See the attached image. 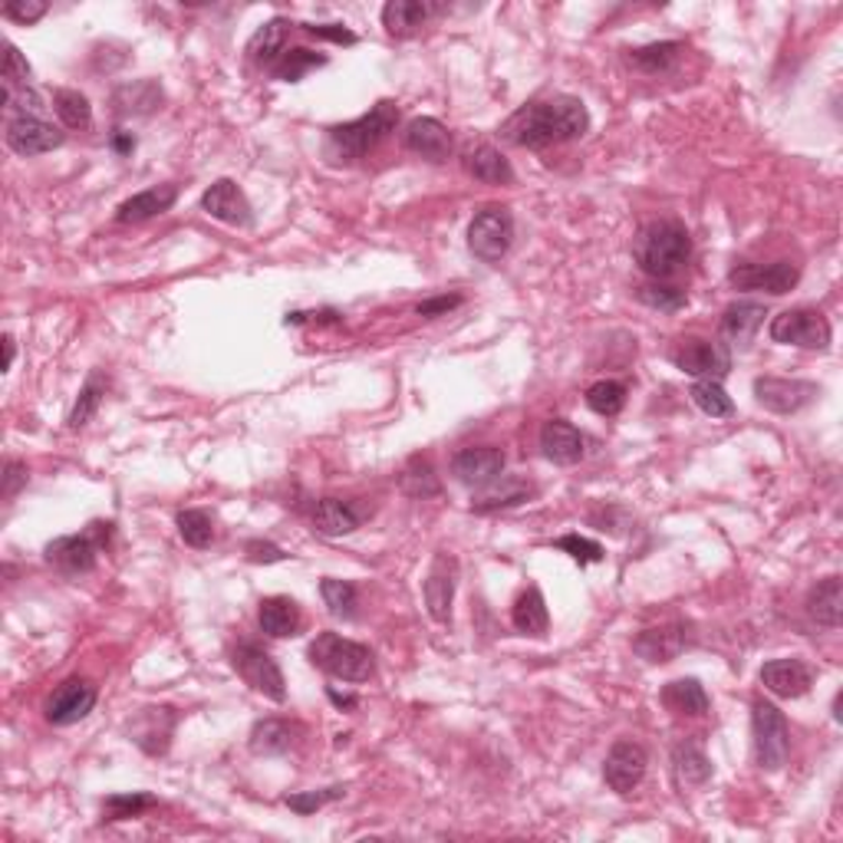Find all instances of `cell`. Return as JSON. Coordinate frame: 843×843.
Masks as SVG:
<instances>
[{"instance_id":"cell-37","label":"cell","mask_w":843,"mask_h":843,"mask_svg":"<svg viewBox=\"0 0 843 843\" xmlns=\"http://www.w3.org/2000/svg\"><path fill=\"white\" fill-rule=\"evenodd\" d=\"M663 705L673 715H689L699 718L708 711V696H705L702 683L699 679H676L663 689Z\"/></svg>"},{"instance_id":"cell-6","label":"cell","mask_w":843,"mask_h":843,"mask_svg":"<svg viewBox=\"0 0 843 843\" xmlns=\"http://www.w3.org/2000/svg\"><path fill=\"white\" fill-rule=\"evenodd\" d=\"M751 735H754V761L764 771H781L791 754V728L784 711L771 702H754Z\"/></svg>"},{"instance_id":"cell-27","label":"cell","mask_w":843,"mask_h":843,"mask_svg":"<svg viewBox=\"0 0 843 843\" xmlns=\"http://www.w3.org/2000/svg\"><path fill=\"white\" fill-rule=\"evenodd\" d=\"M363 514L356 511V504L340 501V498H323L313 508V531L323 538H346L360 528Z\"/></svg>"},{"instance_id":"cell-53","label":"cell","mask_w":843,"mask_h":843,"mask_svg":"<svg viewBox=\"0 0 843 843\" xmlns=\"http://www.w3.org/2000/svg\"><path fill=\"white\" fill-rule=\"evenodd\" d=\"M43 13H46V3H43V0H10V3H3V17H7V20H17V23H23V27L37 23Z\"/></svg>"},{"instance_id":"cell-1","label":"cell","mask_w":843,"mask_h":843,"mask_svg":"<svg viewBox=\"0 0 843 843\" xmlns=\"http://www.w3.org/2000/svg\"><path fill=\"white\" fill-rule=\"evenodd\" d=\"M586 129H590V113H586L583 100L554 96L544 103L521 106L501 126V139L518 145V148H551L561 142L583 139Z\"/></svg>"},{"instance_id":"cell-36","label":"cell","mask_w":843,"mask_h":843,"mask_svg":"<svg viewBox=\"0 0 843 843\" xmlns=\"http://www.w3.org/2000/svg\"><path fill=\"white\" fill-rule=\"evenodd\" d=\"M293 735L296 728L283 718H264L251 728V751L274 758V754H287L293 748Z\"/></svg>"},{"instance_id":"cell-2","label":"cell","mask_w":843,"mask_h":843,"mask_svg":"<svg viewBox=\"0 0 843 843\" xmlns=\"http://www.w3.org/2000/svg\"><path fill=\"white\" fill-rule=\"evenodd\" d=\"M636 268L653 281H669L683 274L693 261V238L683 221H649L633 241Z\"/></svg>"},{"instance_id":"cell-13","label":"cell","mask_w":843,"mask_h":843,"mask_svg":"<svg viewBox=\"0 0 843 843\" xmlns=\"http://www.w3.org/2000/svg\"><path fill=\"white\" fill-rule=\"evenodd\" d=\"M455 586H458V561L445 551L435 554V561L425 573V610L435 623H451V600H455Z\"/></svg>"},{"instance_id":"cell-51","label":"cell","mask_w":843,"mask_h":843,"mask_svg":"<svg viewBox=\"0 0 843 843\" xmlns=\"http://www.w3.org/2000/svg\"><path fill=\"white\" fill-rule=\"evenodd\" d=\"M3 103L17 113V116H37L43 110L40 96L30 90V86H17V90H7L3 86Z\"/></svg>"},{"instance_id":"cell-33","label":"cell","mask_w":843,"mask_h":843,"mask_svg":"<svg viewBox=\"0 0 843 843\" xmlns=\"http://www.w3.org/2000/svg\"><path fill=\"white\" fill-rule=\"evenodd\" d=\"M287 30H290V23H287L283 17H274V20L261 23V27L254 30V37L248 40V60L271 70V66L281 60L283 43H287Z\"/></svg>"},{"instance_id":"cell-47","label":"cell","mask_w":843,"mask_h":843,"mask_svg":"<svg viewBox=\"0 0 843 843\" xmlns=\"http://www.w3.org/2000/svg\"><path fill=\"white\" fill-rule=\"evenodd\" d=\"M148 808H155V798L152 794H113L103 801V821H129V818H139Z\"/></svg>"},{"instance_id":"cell-43","label":"cell","mask_w":843,"mask_h":843,"mask_svg":"<svg viewBox=\"0 0 843 843\" xmlns=\"http://www.w3.org/2000/svg\"><path fill=\"white\" fill-rule=\"evenodd\" d=\"M403 491H406L409 498H435V495L441 491L438 475H435V468H431L428 458L416 455V458L403 468Z\"/></svg>"},{"instance_id":"cell-10","label":"cell","mask_w":843,"mask_h":843,"mask_svg":"<svg viewBox=\"0 0 843 843\" xmlns=\"http://www.w3.org/2000/svg\"><path fill=\"white\" fill-rule=\"evenodd\" d=\"M235 669L238 676L261 696H268L271 702H287V679H283L278 659L261 649L258 643H241L235 649Z\"/></svg>"},{"instance_id":"cell-11","label":"cell","mask_w":843,"mask_h":843,"mask_svg":"<svg viewBox=\"0 0 843 843\" xmlns=\"http://www.w3.org/2000/svg\"><path fill=\"white\" fill-rule=\"evenodd\" d=\"M818 396H821V389L804 379H778V376L754 379L758 406H764L768 413H778V416H794V413L808 409Z\"/></svg>"},{"instance_id":"cell-50","label":"cell","mask_w":843,"mask_h":843,"mask_svg":"<svg viewBox=\"0 0 843 843\" xmlns=\"http://www.w3.org/2000/svg\"><path fill=\"white\" fill-rule=\"evenodd\" d=\"M3 86L7 90L30 86V63L23 60V53L13 43H7V53H3Z\"/></svg>"},{"instance_id":"cell-23","label":"cell","mask_w":843,"mask_h":843,"mask_svg":"<svg viewBox=\"0 0 843 843\" xmlns=\"http://www.w3.org/2000/svg\"><path fill=\"white\" fill-rule=\"evenodd\" d=\"M764 316H768L764 303H758V300H738V303H731L721 313V336L731 346H748L754 340V333L761 330Z\"/></svg>"},{"instance_id":"cell-30","label":"cell","mask_w":843,"mask_h":843,"mask_svg":"<svg viewBox=\"0 0 843 843\" xmlns=\"http://www.w3.org/2000/svg\"><path fill=\"white\" fill-rule=\"evenodd\" d=\"M808 616H811L818 626L841 629V620H843L841 576H828V580H821V583L811 590V596H808Z\"/></svg>"},{"instance_id":"cell-49","label":"cell","mask_w":843,"mask_h":843,"mask_svg":"<svg viewBox=\"0 0 843 843\" xmlns=\"http://www.w3.org/2000/svg\"><path fill=\"white\" fill-rule=\"evenodd\" d=\"M558 551L570 554L580 566L603 561V548H600L596 541H590V538H580V534H566V538H561V541H558Z\"/></svg>"},{"instance_id":"cell-22","label":"cell","mask_w":843,"mask_h":843,"mask_svg":"<svg viewBox=\"0 0 843 843\" xmlns=\"http://www.w3.org/2000/svg\"><path fill=\"white\" fill-rule=\"evenodd\" d=\"M689 636H686V626L683 623H669V626H659V629H646L633 639V649L636 656H643L646 663H673L683 649H686Z\"/></svg>"},{"instance_id":"cell-20","label":"cell","mask_w":843,"mask_h":843,"mask_svg":"<svg viewBox=\"0 0 843 843\" xmlns=\"http://www.w3.org/2000/svg\"><path fill=\"white\" fill-rule=\"evenodd\" d=\"M403 145L428 162H445L451 155V133L445 123L431 119V116H419L406 126L403 133Z\"/></svg>"},{"instance_id":"cell-15","label":"cell","mask_w":843,"mask_h":843,"mask_svg":"<svg viewBox=\"0 0 843 843\" xmlns=\"http://www.w3.org/2000/svg\"><path fill=\"white\" fill-rule=\"evenodd\" d=\"M201 208L221 221V225H231V228H251L254 225V208L248 201V195L238 188V181L231 178H218L205 195H201Z\"/></svg>"},{"instance_id":"cell-54","label":"cell","mask_w":843,"mask_h":843,"mask_svg":"<svg viewBox=\"0 0 843 843\" xmlns=\"http://www.w3.org/2000/svg\"><path fill=\"white\" fill-rule=\"evenodd\" d=\"M27 478H30L27 465L7 458V461H3V501H13V495L27 485Z\"/></svg>"},{"instance_id":"cell-58","label":"cell","mask_w":843,"mask_h":843,"mask_svg":"<svg viewBox=\"0 0 843 843\" xmlns=\"http://www.w3.org/2000/svg\"><path fill=\"white\" fill-rule=\"evenodd\" d=\"M3 353H7V360H3V370H10V366H13V356H17L13 336H3Z\"/></svg>"},{"instance_id":"cell-19","label":"cell","mask_w":843,"mask_h":843,"mask_svg":"<svg viewBox=\"0 0 843 843\" xmlns=\"http://www.w3.org/2000/svg\"><path fill=\"white\" fill-rule=\"evenodd\" d=\"M96 705V686H90L86 679H66L46 702V721L66 728L83 721Z\"/></svg>"},{"instance_id":"cell-24","label":"cell","mask_w":843,"mask_h":843,"mask_svg":"<svg viewBox=\"0 0 843 843\" xmlns=\"http://www.w3.org/2000/svg\"><path fill=\"white\" fill-rule=\"evenodd\" d=\"M583 445L586 441H583L580 428L570 425V422L551 419L544 422V428H541V448H544V455L554 465H576L583 458V451H586Z\"/></svg>"},{"instance_id":"cell-17","label":"cell","mask_w":843,"mask_h":843,"mask_svg":"<svg viewBox=\"0 0 843 843\" xmlns=\"http://www.w3.org/2000/svg\"><path fill=\"white\" fill-rule=\"evenodd\" d=\"M801 281V271L798 264L791 261H774V264H738L731 268L728 274V283L738 287V290H768L774 296L794 290Z\"/></svg>"},{"instance_id":"cell-39","label":"cell","mask_w":843,"mask_h":843,"mask_svg":"<svg viewBox=\"0 0 843 843\" xmlns=\"http://www.w3.org/2000/svg\"><path fill=\"white\" fill-rule=\"evenodd\" d=\"M53 110L66 129H90L93 126V106L80 90H56L53 93Z\"/></svg>"},{"instance_id":"cell-34","label":"cell","mask_w":843,"mask_h":843,"mask_svg":"<svg viewBox=\"0 0 843 843\" xmlns=\"http://www.w3.org/2000/svg\"><path fill=\"white\" fill-rule=\"evenodd\" d=\"M673 774L679 788H702L711 778V761L696 741H679L673 748Z\"/></svg>"},{"instance_id":"cell-55","label":"cell","mask_w":843,"mask_h":843,"mask_svg":"<svg viewBox=\"0 0 843 843\" xmlns=\"http://www.w3.org/2000/svg\"><path fill=\"white\" fill-rule=\"evenodd\" d=\"M244 558H248L251 563L287 561V554H283L278 544H271V541H248V544H244Z\"/></svg>"},{"instance_id":"cell-12","label":"cell","mask_w":843,"mask_h":843,"mask_svg":"<svg viewBox=\"0 0 843 843\" xmlns=\"http://www.w3.org/2000/svg\"><path fill=\"white\" fill-rule=\"evenodd\" d=\"M646 764H649V754L639 741H616L603 761V781L610 784V791L629 794L643 784Z\"/></svg>"},{"instance_id":"cell-32","label":"cell","mask_w":843,"mask_h":843,"mask_svg":"<svg viewBox=\"0 0 843 843\" xmlns=\"http://www.w3.org/2000/svg\"><path fill=\"white\" fill-rule=\"evenodd\" d=\"M683 53H686V46L676 43V40L649 43V46H639V50H626V66L639 70L646 76H663V73H669L679 63Z\"/></svg>"},{"instance_id":"cell-48","label":"cell","mask_w":843,"mask_h":843,"mask_svg":"<svg viewBox=\"0 0 843 843\" xmlns=\"http://www.w3.org/2000/svg\"><path fill=\"white\" fill-rule=\"evenodd\" d=\"M343 794H346V788H343V784H333V788H323V791H300V794H287V798H283V804H287L290 811H296L300 818H306V814H313V811H320V808H326V804L340 801Z\"/></svg>"},{"instance_id":"cell-42","label":"cell","mask_w":843,"mask_h":843,"mask_svg":"<svg viewBox=\"0 0 843 843\" xmlns=\"http://www.w3.org/2000/svg\"><path fill=\"white\" fill-rule=\"evenodd\" d=\"M689 396H693V403L702 409L705 416H711V419H728L735 413V403H731V396L725 393V386L718 379H699Z\"/></svg>"},{"instance_id":"cell-29","label":"cell","mask_w":843,"mask_h":843,"mask_svg":"<svg viewBox=\"0 0 843 843\" xmlns=\"http://www.w3.org/2000/svg\"><path fill=\"white\" fill-rule=\"evenodd\" d=\"M258 623H261V629H264L271 639H287V636H296V633H300L303 616H300L296 600H290V596H268V600H261Z\"/></svg>"},{"instance_id":"cell-41","label":"cell","mask_w":843,"mask_h":843,"mask_svg":"<svg viewBox=\"0 0 843 843\" xmlns=\"http://www.w3.org/2000/svg\"><path fill=\"white\" fill-rule=\"evenodd\" d=\"M636 300L646 303L649 310H663V313H679V310H686V303H689L686 290H679V287L663 281L636 287Z\"/></svg>"},{"instance_id":"cell-8","label":"cell","mask_w":843,"mask_h":843,"mask_svg":"<svg viewBox=\"0 0 843 843\" xmlns=\"http://www.w3.org/2000/svg\"><path fill=\"white\" fill-rule=\"evenodd\" d=\"M768 336L781 346H801V350H828L831 346V323L824 320V313L811 310V306H794L784 310L771 320Z\"/></svg>"},{"instance_id":"cell-46","label":"cell","mask_w":843,"mask_h":843,"mask_svg":"<svg viewBox=\"0 0 843 843\" xmlns=\"http://www.w3.org/2000/svg\"><path fill=\"white\" fill-rule=\"evenodd\" d=\"M103 396H106V379H103L100 373H93V376L86 379V386L80 389V399H76V406H73V413H70L66 425H70V428H83L86 422L96 416V409H100Z\"/></svg>"},{"instance_id":"cell-5","label":"cell","mask_w":843,"mask_h":843,"mask_svg":"<svg viewBox=\"0 0 843 843\" xmlns=\"http://www.w3.org/2000/svg\"><path fill=\"white\" fill-rule=\"evenodd\" d=\"M110 534H113V524L110 521H93L83 534H66V538H56L46 544L43 551V561L63 573H90L96 566V558L100 551L110 544Z\"/></svg>"},{"instance_id":"cell-45","label":"cell","mask_w":843,"mask_h":843,"mask_svg":"<svg viewBox=\"0 0 843 843\" xmlns=\"http://www.w3.org/2000/svg\"><path fill=\"white\" fill-rule=\"evenodd\" d=\"M320 593H323V603H326V610H330L333 616H343V620L356 616L360 593H356V586H353L350 580H333V576H326V580L320 583Z\"/></svg>"},{"instance_id":"cell-7","label":"cell","mask_w":843,"mask_h":843,"mask_svg":"<svg viewBox=\"0 0 843 843\" xmlns=\"http://www.w3.org/2000/svg\"><path fill=\"white\" fill-rule=\"evenodd\" d=\"M511 241H514V218L508 208H498V205L481 208L468 225V251L485 264H498L511 251Z\"/></svg>"},{"instance_id":"cell-4","label":"cell","mask_w":843,"mask_h":843,"mask_svg":"<svg viewBox=\"0 0 843 843\" xmlns=\"http://www.w3.org/2000/svg\"><path fill=\"white\" fill-rule=\"evenodd\" d=\"M306 656L316 669H323L326 676L343 679V683H366L376 673L373 649L356 639H346L340 633H320L310 643Z\"/></svg>"},{"instance_id":"cell-16","label":"cell","mask_w":843,"mask_h":843,"mask_svg":"<svg viewBox=\"0 0 843 843\" xmlns=\"http://www.w3.org/2000/svg\"><path fill=\"white\" fill-rule=\"evenodd\" d=\"M504 465H508V458H504L501 448H491V445H485V448H461L451 458V475L461 485H468V488H488V485H495L504 475Z\"/></svg>"},{"instance_id":"cell-26","label":"cell","mask_w":843,"mask_h":843,"mask_svg":"<svg viewBox=\"0 0 843 843\" xmlns=\"http://www.w3.org/2000/svg\"><path fill=\"white\" fill-rule=\"evenodd\" d=\"M461 165H465V171L475 181H485V185H511L514 181L511 162L495 145H475V148H468Z\"/></svg>"},{"instance_id":"cell-25","label":"cell","mask_w":843,"mask_h":843,"mask_svg":"<svg viewBox=\"0 0 843 843\" xmlns=\"http://www.w3.org/2000/svg\"><path fill=\"white\" fill-rule=\"evenodd\" d=\"M435 13H441V3H431V0H389L383 7V27L393 37H409L419 27H425Z\"/></svg>"},{"instance_id":"cell-52","label":"cell","mask_w":843,"mask_h":843,"mask_svg":"<svg viewBox=\"0 0 843 843\" xmlns=\"http://www.w3.org/2000/svg\"><path fill=\"white\" fill-rule=\"evenodd\" d=\"M300 30H306L316 40L340 43V46H353L356 43V33L350 27H343V23H300Z\"/></svg>"},{"instance_id":"cell-38","label":"cell","mask_w":843,"mask_h":843,"mask_svg":"<svg viewBox=\"0 0 843 843\" xmlns=\"http://www.w3.org/2000/svg\"><path fill=\"white\" fill-rule=\"evenodd\" d=\"M316 66H326V56L316 53V50H306V46H293V50H283L281 60L271 66L274 80L281 83H300L310 70Z\"/></svg>"},{"instance_id":"cell-21","label":"cell","mask_w":843,"mask_h":843,"mask_svg":"<svg viewBox=\"0 0 843 843\" xmlns=\"http://www.w3.org/2000/svg\"><path fill=\"white\" fill-rule=\"evenodd\" d=\"M175 201H178V185H155V188H145V191L126 198V201L116 208V221H119V225H142V221H148V218L165 215Z\"/></svg>"},{"instance_id":"cell-3","label":"cell","mask_w":843,"mask_h":843,"mask_svg":"<svg viewBox=\"0 0 843 843\" xmlns=\"http://www.w3.org/2000/svg\"><path fill=\"white\" fill-rule=\"evenodd\" d=\"M399 126V106L393 100L376 103L366 116L326 129V155L336 162H356L370 155L383 139H389Z\"/></svg>"},{"instance_id":"cell-40","label":"cell","mask_w":843,"mask_h":843,"mask_svg":"<svg viewBox=\"0 0 843 843\" xmlns=\"http://www.w3.org/2000/svg\"><path fill=\"white\" fill-rule=\"evenodd\" d=\"M583 399H586V406H590L596 416L613 419V416H620L623 406H626V386L616 383V379H600V383H593V386L586 389Z\"/></svg>"},{"instance_id":"cell-18","label":"cell","mask_w":843,"mask_h":843,"mask_svg":"<svg viewBox=\"0 0 843 843\" xmlns=\"http://www.w3.org/2000/svg\"><path fill=\"white\" fill-rule=\"evenodd\" d=\"M761 686L778 699H801L814 686V669L801 659H771L761 669Z\"/></svg>"},{"instance_id":"cell-31","label":"cell","mask_w":843,"mask_h":843,"mask_svg":"<svg viewBox=\"0 0 843 843\" xmlns=\"http://www.w3.org/2000/svg\"><path fill=\"white\" fill-rule=\"evenodd\" d=\"M511 623H514V629L518 633H524V636H548V629H551V613H548V603H544V593L538 590V586H528L521 596H518V603H514V610H511Z\"/></svg>"},{"instance_id":"cell-9","label":"cell","mask_w":843,"mask_h":843,"mask_svg":"<svg viewBox=\"0 0 843 843\" xmlns=\"http://www.w3.org/2000/svg\"><path fill=\"white\" fill-rule=\"evenodd\" d=\"M669 360L679 373L696 376V379H721L731 370V353L718 340H702V336H686L669 350Z\"/></svg>"},{"instance_id":"cell-14","label":"cell","mask_w":843,"mask_h":843,"mask_svg":"<svg viewBox=\"0 0 843 843\" xmlns=\"http://www.w3.org/2000/svg\"><path fill=\"white\" fill-rule=\"evenodd\" d=\"M3 139H7L10 152H17L23 158H33V155H46V152L60 148L66 142V136L53 123H46L40 116H13L7 123Z\"/></svg>"},{"instance_id":"cell-44","label":"cell","mask_w":843,"mask_h":843,"mask_svg":"<svg viewBox=\"0 0 843 843\" xmlns=\"http://www.w3.org/2000/svg\"><path fill=\"white\" fill-rule=\"evenodd\" d=\"M175 524H178L181 541H185L188 548H195V551H201V548H208V544L215 541V524H211V518H208L205 511H198V508L178 511Z\"/></svg>"},{"instance_id":"cell-59","label":"cell","mask_w":843,"mask_h":843,"mask_svg":"<svg viewBox=\"0 0 843 843\" xmlns=\"http://www.w3.org/2000/svg\"><path fill=\"white\" fill-rule=\"evenodd\" d=\"M326 696L333 699V705H340V708H356V699H353V696H340L336 689H330Z\"/></svg>"},{"instance_id":"cell-56","label":"cell","mask_w":843,"mask_h":843,"mask_svg":"<svg viewBox=\"0 0 843 843\" xmlns=\"http://www.w3.org/2000/svg\"><path fill=\"white\" fill-rule=\"evenodd\" d=\"M455 306H461V296L458 293H441V296H431V300H422L419 306H416V313L419 316H441V313H448V310H455Z\"/></svg>"},{"instance_id":"cell-57","label":"cell","mask_w":843,"mask_h":843,"mask_svg":"<svg viewBox=\"0 0 843 843\" xmlns=\"http://www.w3.org/2000/svg\"><path fill=\"white\" fill-rule=\"evenodd\" d=\"M113 148H116L119 155H129V152L136 148V136H133V133H123V129L113 133Z\"/></svg>"},{"instance_id":"cell-28","label":"cell","mask_w":843,"mask_h":843,"mask_svg":"<svg viewBox=\"0 0 843 843\" xmlns=\"http://www.w3.org/2000/svg\"><path fill=\"white\" fill-rule=\"evenodd\" d=\"M538 498V488L528 485V481H518V478H504L501 485H488L475 501H471V511L475 514H495V511H508V508H518L524 501Z\"/></svg>"},{"instance_id":"cell-35","label":"cell","mask_w":843,"mask_h":843,"mask_svg":"<svg viewBox=\"0 0 843 843\" xmlns=\"http://www.w3.org/2000/svg\"><path fill=\"white\" fill-rule=\"evenodd\" d=\"M113 106L119 116H152L162 106V86L152 80H136L116 90Z\"/></svg>"}]
</instances>
